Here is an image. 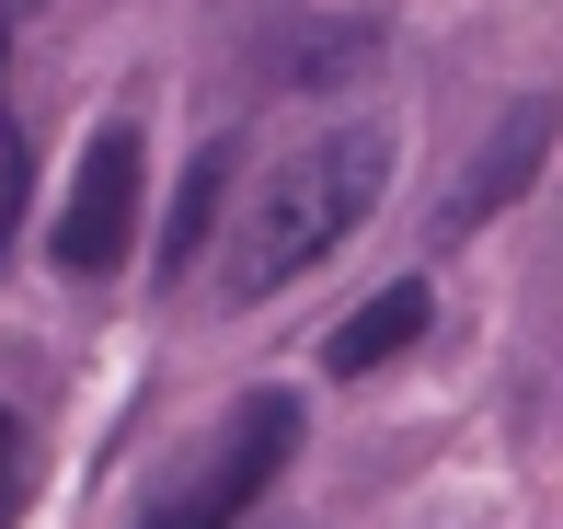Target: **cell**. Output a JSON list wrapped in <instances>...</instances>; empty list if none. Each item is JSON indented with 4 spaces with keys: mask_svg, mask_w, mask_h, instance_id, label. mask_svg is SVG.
<instances>
[{
    "mask_svg": "<svg viewBox=\"0 0 563 529\" xmlns=\"http://www.w3.org/2000/svg\"><path fill=\"white\" fill-rule=\"evenodd\" d=\"M12 484H23V426L0 415V529H12Z\"/></svg>",
    "mask_w": 563,
    "mask_h": 529,
    "instance_id": "cell-8",
    "label": "cell"
},
{
    "mask_svg": "<svg viewBox=\"0 0 563 529\" xmlns=\"http://www.w3.org/2000/svg\"><path fill=\"white\" fill-rule=\"evenodd\" d=\"M126 242H139V128H92L46 254H58V276H115Z\"/></svg>",
    "mask_w": 563,
    "mask_h": 529,
    "instance_id": "cell-3",
    "label": "cell"
},
{
    "mask_svg": "<svg viewBox=\"0 0 563 529\" xmlns=\"http://www.w3.org/2000/svg\"><path fill=\"white\" fill-rule=\"evenodd\" d=\"M219 185H230V150H196L185 208H173V231H162V276H185V265H196V242H208V219H219Z\"/></svg>",
    "mask_w": 563,
    "mask_h": 529,
    "instance_id": "cell-6",
    "label": "cell"
},
{
    "mask_svg": "<svg viewBox=\"0 0 563 529\" xmlns=\"http://www.w3.org/2000/svg\"><path fill=\"white\" fill-rule=\"evenodd\" d=\"M12 46V35H0ZM12 208H23V139H12V115H0V242H12Z\"/></svg>",
    "mask_w": 563,
    "mask_h": 529,
    "instance_id": "cell-7",
    "label": "cell"
},
{
    "mask_svg": "<svg viewBox=\"0 0 563 529\" xmlns=\"http://www.w3.org/2000/svg\"><path fill=\"white\" fill-rule=\"evenodd\" d=\"M541 150H552V104H518V115H506V128H495V150H483V162H472V173H460V185H449L438 231H483V219H495L506 196L529 185V162H541Z\"/></svg>",
    "mask_w": 563,
    "mask_h": 529,
    "instance_id": "cell-4",
    "label": "cell"
},
{
    "mask_svg": "<svg viewBox=\"0 0 563 529\" xmlns=\"http://www.w3.org/2000/svg\"><path fill=\"white\" fill-rule=\"evenodd\" d=\"M288 461H299V392H242L219 415V438L139 507V529H242L253 495H276Z\"/></svg>",
    "mask_w": 563,
    "mask_h": 529,
    "instance_id": "cell-2",
    "label": "cell"
},
{
    "mask_svg": "<svg viewBox=\"0 0 563 529\" xmlns=\"http://www.w3.org/2000/svg\"><path fill=\"white\" fill-rule=\"evenodd\" d=\"M426 334V276H402V288H379L356 322H334V345H322V368L334 381H368V368H391L402 345Z\"/></svg>",
    "mask_w": 563,
    "mask_h": 529,
    "instance_id": "cell-5",
    "label": "cell"
},
{
    "mask_svg": "<svg viewBox=\"0 0 563 529\" xmlns=\"http://www.w3.org/2000/svg\"><path fill=\"white\" fill-rule=\"evenodd\" d=\"M379 185H391V139H379V128H322L311 150H288V162L265 173V196L242 208L219 288H230V299L299 288V276H311V265L356 231V219L379 208Z\"/></svg>",
    "mask_w": 563,
    "mask_h": 529,
    "instance_id": "cell-1",
    "label": "cell"
}]
</instances>
